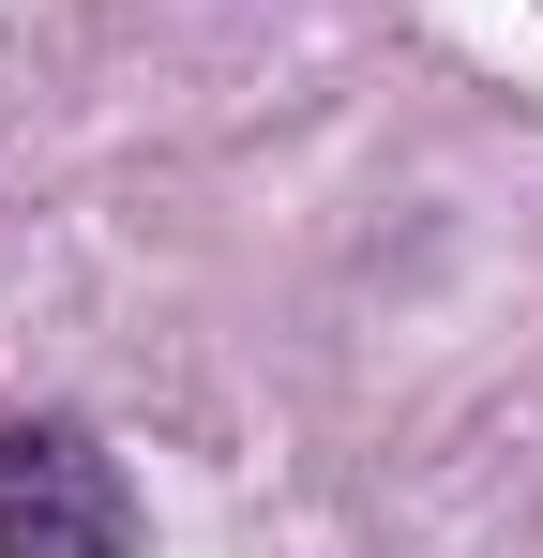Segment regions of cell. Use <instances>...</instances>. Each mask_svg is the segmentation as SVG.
Listing matches in <instances>:
<instances>
[{"label":"cell","mask_w":543,"mask_h":558,"mask_svg":"<svg viewBox=\"0 0 543 558\" xmlns=\"http://www.w3.org/2000/svg\"><path fill=\"white\" fill-rule=\"evenodd\" d=\"M0 558H136V483L90 423H0Z\"/></svg>","instance_id":"cell-1"}]
</instances>
